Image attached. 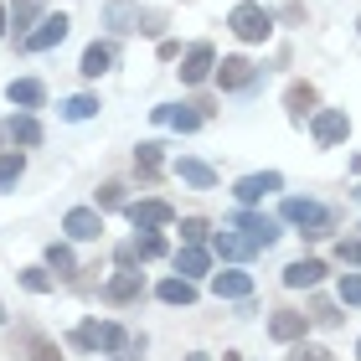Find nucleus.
I'll use <instances>...</instances> for the list:
<instances>
[{
	"mask_svg": "<svg viewBox=\"0 0 361 361\" xmlns=\"http://www.w3.org/2000/svg\"><path fill=\"white\" fill-rule=\"evenodd\" d=\"M21 284L31 294H47V289H52V274H47V269H21Z\"/></svg>",
	"mask_w": 361,
	"mask_h": 361,
	"instance_id": "obj_33",
	"label": "nucleus"
},
{
	"mask_svg": "<svg viewBox=\"0 0 361 361\" xmlns=\"http://www.w3.org/2000/svg\"><path fill=\"white\" fill-rule=\"evenodd\" d=\"M160 300H166V305H196V289H191V279L186 274H180V279H160Z\"/></svg>",
	"mask_w": 361,
	"mask_h": 361,
	"instance_id": "obj_22",
	"label": "nucleus"
},
{
	"mask_svg": "<svg viewBox=\"0 0 361 361\" xmlns=\"http://www.w3.org/2000/svg\"><path fill=\"white\" fill-rule=\"evenodd\" d=\"M180 238H186V243H202V238H207V222H202V217H186V222H180Z\"/></svg>",
	"mask_w": 361,
	"mask_h": 361,
	"instance_id": "obj_37",
	"label": "nucleus"
},
{
	"mask_svg": "<svg viewBox=\"0 0 361 361\" xmlns=\"http://www.w3.org/2000/svg\"><path fill=\"white\" fill-rule=\"evenodd\" d=\"M62 233L78 238V243H93L98 233H104V217H98V207H73L68 217H62Z\"/></svg>",
	"mask_w": 361,
	"mask_h": 361,
	"instance_id": "obj_9",
	"label": "nucleus"
},
{
	"mask_svg": "<svg viewBox=\"0 0 361 361\" xmlns=\"http://www.w3.org/2000/svg\"><path fill=\"white\" fill-rule=\"evenodd\" d=\"M160 253H166V238H160L155 227H145V238L135 243V258H160Z\"/></svg>",
	"mask_w": 361,
	"mask_h": 361,
	"instance_id": "obj_31",
	"label": "nucleus"
},
{
	"mask_svg": "<svg viewBox=\"0 0 361 361\" xmlns=\"http://www.w3.org/2000/svg\"><path fill=\"white\" fill-rule=\"evenodd\" d=\"M104 26H114L124 37V31H140V6L135 0H109L104 6Z\"/></svg>",
	"mask_w": 361,
	"mask_h": 361,
	"instance_id": "obj_15",
	"label": "nucleus"
},
{
	"mask_svg": "<svg viewBox=\"0 0 361 361\" xmlns=\"http://www.w3.org/2000/svg\"><path fill=\"white\" fill-rule=\"evenodd\" d=\"M6 26H11V11H6V6H0V37H6Z\"/></svg>",
	"mask_w": 361,
	"mask_h": 361,
	"instance_id": "obj_42",
	"label": "nucleus"
},
{
	"mask_svg": "<svg viewBox=\"0 0 361 361\" xmlns=\"http://www.w3.org/2000/svg\"><path fill=\"white\" fill-rule=\"evenodd\" d=\"M217 83L222 88H253L258 83V68H253L248 57H222L217 62Z\"/></svg>",
	"mask_w": 361,
	"mask_h": 361,
	"instance_id": "obj_10",
	"label": "nucleus"
},
{
	"mask_svg": "<svg viewBox=\"0 0 361 361\" xmlns=\"http://www.w3.org/2000/svg\"><path fill=\"white\" fill-rule=\"evenodd\" d=\"M68 26H73L68 16H42V21L21 37V47H26V52H52V47L68 37Z\"/></svg>",
	"mask_w": 361,
	"mask_h": 361,
	"instance_id": "obj_3",
	"label": "nucleus"
},
{
	"mask_svg": "<svg viewBox=\"0 0 361 361\" xmlns=\"http://www.w3.org/2000/svg\"><path fill=\"white\" fill-rule=\"evenodd\" d=\"M356 356H361V346H356Z\"/></svg>",
	"mask_w": 361,
	"mask_h": 361,
	"instance_id": "obj_45",
	"label": "nucleus"
},
{
	"mask_svg": "<svg viewBox=\"0 0 361 361\" xmlns=\"http://www.w3.org/2000/svg\"><path fill=\"white\" fill-rule=\"evenodd\" d=\"M0 320H6V305H0Z\"/></svg>",
	"mask_w": 361,
	"mask_h": 361,
	"instance_id": "obj_44",
	"label": "nucleus"
},
{
	"mask_svg": "<svg viewBox=\"0 0 361 361\" xmlns=\"http://www.w3.org/2000/svg\"><path fill=\"white\" fill-rule=\"evenodd\" d=\"M217 73V52H212V42H196L191 52H186V62H180V83H207V78Z\"/></svg>",
	"mask_w": 361,
	"mask_h": 361,
	"instance_id": "obj_5",
	"label": "nucleus"
},
{
	"mask_svg": "<svg viewBox=\"0 0 361 361\" xmlns=\"http://www.w3.org/2000/svg\"><path fill=\"white\" fill-rule=\"evenodd\" d=\"M176 274H186V279L207 274V253L196 248V243H191V248H180V253H176Z\"/></svg>",
	"mask_w": 361,
	"mask_h": 361,
	"instance_id": "obj_26",
	"label": "nucleus"
},
{
	"mask_svg": "<svg viewBox=\"0 0 361 361\" xmlns=\"http://www.w3.org/2000/svg\"><path fill=\"white\" fill-rule=\"evenodd\" d=\"M341 300H346L351 310H361V274H346V279H341Z\"/></svg>",
	"mask_w": 361,
	"mask_h": 361,
	"instance_id": "obj_35",
	"label": "nucleus"
},
{
	"mask_svg": "<svg viewBox=\"0 0 361 361\" xmlns=\"http://www.w3.org/2000/svg\"><path fill=\"white\" fill-rule=\"evenodd\" d=\"M315 88H310V83H289V93H284V104H289V119L294 124H305L310 119V114H315Z\"/></svg>",
	"mask_w": 361,
	"mask_h": 361,
	"instance_id": "obj_20",
	"label": "nucleus"
},
{
	"mask_svg": "<svg viewBox=\"0 0 361 361\" xmlns=\"http://www.w3.org/2000/svg\"><path fill=\"white\" fill-rule=\"evenodd\" d=\"M6 135H11L16 145H26V150H31V145H42V124L31 119V114H21V119H11V129H6Z\"/></svg>",
	"mask_w": 361,
	"mask_h": 361,
	"instance_id": "obj_24",
	"label": "nucleus"
},
{
	"mask_svg": "<svg viewBox=\"0 0 361 361\" xmlns=\"http://www.w3.org/2000/svg\"><path fill=\"white\" fill-rule=\"evenodd\" d=\"M6 98H11L16 109H42L47 88L37 83V78H11V83H6Z\"/></svg>",
	"mask_w": 361,
	"mask_h": 361,
	"instance_id": "obj_16",
	"label": "nucleus"
},
{
	"mask_svg": "<svg viewBox=\"0 0 361 361\" xmlns=\"http://www.w3.org/2000/svg\"><path fill=\"white\" fill-rule=\"evenodd\" d=\"M284 222L305 227V238H331L336 233V212L320 202H305V196H289L284 202Z\"/></svg>",
	"mask_w": 361,
	"mask_h": 361,
	"instance_id": "obj_1",
	"label": "nucleus"
},
{
	"mask_svg": "<svg viewBox=\"0 0 361 361\" xmlns=\"http://www.w3.org/2000/svg\"><path fill=\"white\" fill-rule=\"evenodd\" d=\"M21 171H26V155H21V150L0 155V191H11L16 180H21Z\"/></svg>",
	"mask_w": 361,
	"mask_h": 361,
	"instance_id": "obj_28",
	"label": "nucleus"
},
{
	"mask_svg": "<svg viewBox=\"0 0 361 361\" xmlns=\"http://www.w3.org/2000/svg\"><path fill=\"white\" fill-rule=\"evenodd\" d=\"M129 346V331H124V325H98V351H124Z\"/></svg>",
	"mask_w": 361,
	"mask_h": 361,
	"instance_id": "obj_30",
	"label": "nucleus"
},
{
	"mask_svg": "<svg viewBox=\"0 0 361 361\" xmlns=\"http://www.w3.org/2000/svg\"><path fill=\"white\" fill-rule=\"evenodd\" d=\"M320 274H325L320 258H294V264L284 269V284L289 289H310V284H320Z\"/></svg>",
	"mask_w": 361,
	"mask_h": 361,
	"instance_id": "obj_18",
	"label": "nucleus"
},
{
	"mask_svg": "<svg viewBox=\"0 0 361 361\" xmlns=\"http://www.w3.org/2000/svg\"><path fill=\"white\" fill-rule=\"evenodd\" d=\"M233 227H238L243 238H253L258 248H274V238H279V222H274V217H264V212H238Z\"/></svg>",
	"mask_w": 361,
	"mask_h": 361,
	"instance_id": "obj_8",
	"label": "nucleus"
},
{
	"mask_svg": "<svg viewBox=\"0 0 361 361\" xmlns=\"http://www.w3.org/2000/svg\"><path fill=\"white\" fill-rule=\"evenodd\" d=\"M212 294H217V300H248L253 279L243 274V269H222V274H212Z\"/></svg>",
	"mask_w": 361,
	"mask_h": 361,
	"instance_id": "obj_12",
	"label": "nucleus"
},
{
	"mask_svg": "<svg viewBox=\"0 0 361 361\" xmlns=\"http://www.w3.org/2000/svg\"><path fill=\"white\" fill-rule=\"evenodd\" d=\"M160 26H166V16L150 11V16H140V31H150V37H160Z\"/></svg>",
	"mask_w": 361,
	"mask_h": 361,
	"instance_id": "obj_41",
	"label": "nucleus"
},
{
	"mask_svg": "<svg viewBox=\"0 0 361 361\" xmlns=\"http://www.w3.org/2000/svg\"><path fill=\"white\" fill-rule=\"evenodd\" d=\"M124 217L145 233V227H171V222H176V207H171V202H160V196H150V202H129V207H124Z\"/></svg>",
	"mask_w": 361,
	"mask_h": 361,
	"instance_id": "obj_4",
	"label": "nucleus"
},
{
	"mask_svg": "<svg viewBox=\"0 0 361 361\" xmlns=\"http://www.w3.org/2000/svg\"><path fill=\"white\" fill-rule=\"evenodd\" d=\"M212 243H217V253H222V258H233V264H243V258H253V253H258V243H253V238H243L238 227H222V233L212 238Z\"/></svg>",
	"mask_w": 361,
	"mask_h": 361,
	"instance_id": "obj_14",
	"label": "nucleus"
},
{
	"mask_svg": "<svg viewBox=\"0 0 361 361\" xmlns=\"http://www.w3.org/2000/svg\"><path fill=\"white\" fill-rule=\"evenodd\" d=\"M11 351H16V361H57V346L47 336H37V331H21L11 341Z\"/></svg>",
	"mask_w": 361,
	"mask_h": 361,
	"instance_id": "obj_11",
	"label": "nucleus"
},
{
	"mask_svg": "<svg viewBox=\"0 0 361 361\" xmlns=\"http://www.w3.org/2000/svg\"><path fill=\"white\" fill-rule=\"evenodd\" d=\"M104 294H109L114 305H129V300H140V294H145V279H140L135 269H124V274H114V279H109V289H104Z\"/></svg>",
	"mask_w": 361,
	"mask_h": 361,
	"instance_id": "obj_17",
	"label": "nucleus"
},
{
	"mask_svg": "<svg viewBox=\"0 0 361 361\" xmlns=\"http://www.w3.org/2000/svg\"><path fill=\"white\" fill-rule=\"evenodd\" d=\"M305 325H310V315H300V310H279V315L269 320V336L274 341H300Z\"/></svg>",
	"mask_w": 361,
	"mask_h": 361,
	"instance_id": "obj_19",
	"label": "nucleus"
},
{
	"mask_svg": "<svg viewBox=\"0 0 361 361\" xmlns=\"http://www.w3.org/2000/svg\"><path fill=\"white\" fill-rule=\"evenodd\" d=\"M289 361H336L325 346H305V341H294V351H289Z\"/></svg>",
	"mask_w": 361,
	"mask_h": 361,
	"instance_id": "obj_34",
	"label": "nucleus"
},
{
	"mask_svg": "<svg viewBox=\"0 0 361 361\" xmlns=\"http://www.w3.org/2000/svg\"><path fill=\"white\" fill-rule=\"evenodd\" d=\"M269 191H284V176H279V171H264V176H243L238 180V186H233V196H238V202L243 207H253V202H264V196Z\"/></svg>",
	"mask_w": 361,
	"mask_h": 361,
	"instance_id": "obj_7",
	"label": "nucleus"
},
{
	"mask_svg": "<svg viewBox=\"0 0 361 361\" xmlns=\"http://www.w3.org/2000/svg\"><path fill=\"white\" fill-rule=\"evenodd\" d=\"M176 176L186 180V186H202V191H212V186H217V171H212V166H202V160H180V166H176Z\"/></svg>",
	"mask_w": 361,
	"mask_h": 361,
	"instance_id": "obj_23",
	"label": "nucleus"
},
{
	"mask_svg": "<svg viewBox=\"0 0 361 361\" xmlns=\"http://www.w3.org/2000/svg\"><path fill=\"white\" fill-rule=\"evenodd\" d=\"M150 119L155 124H171V129H180V135H191V129H202V109H176V104H160V109H150Z\"/></svg>",
	"mask_w": 361,
	"mask_h": 361,
	"instance_id": "obj_13",
	"label": "nucleus"
},
{
	"mask_svg": "<svg viewBox=\"0 0 361 361\" xmlns=\"http://www.w3.org/2000/svg\"><path fill=\"white\" fill-rule=\"evenodd\" d=\"M47 269H57V274H78V258L62 248V243H52V248H47Z\"/></svg>",
	"mask_w": 361,
	"mask_h": 361,
	"instance_id": "obj_32",
	"label": "nucleus"
},
{
	"mask_svg": "<svg viewBox=\"0 0 361 361\" xmlns=\"http://www.w3.org/2000/svg\"><path fill=\"white\" fill-rule=\"evenodd\" d=\"M93 114H98V98L93 93H78V98H68V104H62V119H93Z\"/></svg>",
	"mask_w": 361,
	"mask_h": 361,
	"instance_id": "obj_29",
	"label": "nucleus"
},
{
	"mask_svg": "<svg viewBox=\"0 0 361 361\" xmlns=\"http://www.w3.org/2000/svg\"><path fill=\"white\" fill-rule=\"evenodd\" d=\"M310 320H320V325H341V310H336L331 300H320L315 310H310Z\"/></svg>",
	"mask_w": 361,
	"mask_h": 361,
	"instance_id": "obj_36",
	"label": "nucleus"
},
{
	"mask_svg": "<svg viewBox=\"0 0 361 361\" xmlns=\"http://www.w3.org/2000/svg\"><path fill=\"white\" fill-rule=\"evenodd\" d=\"M336 258H341V264H361V238H356V243H341Z\"/></svg>",
	"mask_w": 361,
	"mask_h": 361,
	"instance_id": "obj_40",
	"label": "nucleus"
},
{
	"mask_svg": "<svg viewBox=\"0 0 361 361\" xmlns=\"http://www.w3.org/2000/svg\"><path fill=\"white\" fill-rule=\"evenodd\" d=\"M109 68H114V47L109 42H93L83 52V62H78V73H83V78H104Z\"/></svg>",
	"mask_w": 361,
	"mask_h": 361,
	"instance_id": "obj_21",
	"label": "nucleus"
},
{
	"mask_svg": "<svg viewBox=\"0 0 361 361\" xmlns=\"http://www.w3.org/2000/svg\"><path fill=\"white\" fill-rule=\"evenodd\" d=\"M310 119H315V140L325 145V150H331V145H341V140L351 135V119H346V109H315Z\"/></svg>",
	"mask_w": 361,
	"mask_h": 361,
	"instance_id": "obj_6",
	"label": "nucleus"
},
{
	"mask_svg": "<svg viewBox=\"0 0 361 361\" xmlns=\"http://www.w3.org/2000/svg\"><path fill=\"white\" fill-rule=\"evenodd\" d=\"M227 26H233L243 42H269V31H274V16H269L264 6H238Z\"/></svg>",
	"mask_w": 361,
	"mask_h": 361,
	"instance_id": "obj_2",
	"label": "nucleus"
},
{
	"mask_svg": "<svg viewBox=\"0 0 361 361\" xmlns=\"http://www.w3.org/2000/svg\"><path fill=\"white\" fill-rule=\"evenodd\" d=\"M186 361H207V356H186Z\"/></svg>",
	"mask_w": 361,
	"mask_h": 361,
	"instance_id": "obj_43",
	"label": "nucleus"
},
{
	"mask_svg": "<svg viewBox=\"0 0 361 361\" xmlns=\"http://www.w3.org/2000/svg\"><path fill=\"white\" fill-rule=\"evenodd\" d=\"M160 150H166V145L145 140L140 150H135V171H140V176H160Z\"/></svg>",
	"mask_w": 361,
	"mask_h": 361,
	"instance_id": "obj_25",
	"label": "nucleus"
},
{
	"mask_svg": "<svg viewBox=\"0 0 361 361\" xmlns=\"http://www.w3.org/2000/svg\"><path fill=\"white\" fill-rule=\"evenodd\" d=\"M98 207H124V186H104L98 191Z\"/></svg>",
	"mask_w": 361,
	"mask_h": 361,
	"instance_id": "obj_39",
	"label": "nucleus"
},
{
	"mask_svg": "<svg viewBox=\"0 0 361 361\" xmlns=\"http://www.w3.org/2000/svg\"><path fill=\"white\" fill-rule=\"evenodd\" d=\"M37 16H42V0H11V26L21 31V37H26V26L37 21Z\"/></svg>",
	"mask_w": 361,
	"mask_h": 361,
	"instance_id": "obj_27",
	"label": "nucleus"
},
{
	"mask_svg": "<svg viewBox=\"0 0 361 361\" xmlns=\"http://www.w3.org/2000/svg\"><path fill=\"white\" fill-rule=\"evenodd\" d=\"M140 356H145V336H129V346L114 351V361H140Z\"/></svg>",
	"mask_w": 361,
	"mask_h": 361,
	"instance_id": "obj_38",
	"label": "nucleus"
}]
</instances>
